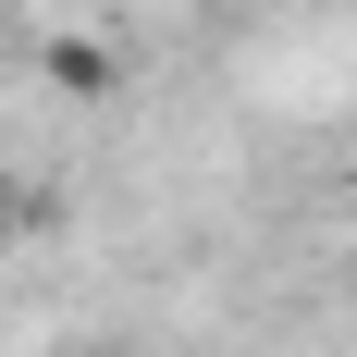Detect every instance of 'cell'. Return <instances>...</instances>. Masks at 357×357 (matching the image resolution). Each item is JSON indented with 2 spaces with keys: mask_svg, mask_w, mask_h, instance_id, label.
<instances>
[{
  "mask_svg": "<svg viewBox=\"0 0 357 357\" xmlns=\"http://www.w3.org/2000/svg\"><path fill=\"white\" fill-rule=\"evenodd\" d=\"M25 234H37V222H25V197H0V259L25 247Z\"/></svg>",
  "mask_w": 357,
  "mask_h": 357,
  "instance_id": "7a4b0ae2",
  "label": "cell"
},
{
  "mask_svg": "<svg viewBox=\"0 0 357 357\" xmlns=\"http://www.w3.org/2000/svg\"><path fill=\"white\" fill-rule=\"evenodd\" d=\"M37 74H50L62 99H111V86H123V50H99L86 25H62V37H37Z\"/></svg>",
  "mask_w": 357,
  "mask_h": 357,
  "instance_id": "6da1fadb",
  "label": "cell"
}]
</instances>
